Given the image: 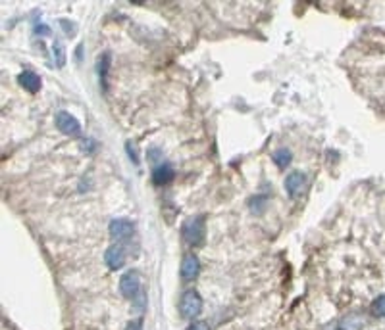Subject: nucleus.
Here are the masks:
<instances>
[{
  "label": "nucleus",
  "mask_w": 385,
  "mask_h": 330,
  "mask_svg": "<svg viewBox=\"0 0 385 330\" xmlns=\"http://www.w3.org/2000/svg\"><path fill=\"white\" fill-rule=\"evenodd\" d=\"M204 215H195L191 219H187L181 227V236L185 240V244L199 248L204 244L206 238V223H204Z\"/></svg>",
  "instance_id": "1"
},
{
  "label": "nucleus",
  "mask_w": 385,
  "mask_h": 330,
  "mask_svg": "<svg viewBox=\"0 0 385 330\" xmlns=\"http://www.w3.org/2000/svg\"><path fill=\"white\" fill-rule=\"evenodd\" d=\"M179 313L185 319H195L202 313V298L197 290H185L179 300Z\"/></svg>",
  "instance_id": "2"
},
{
  "label": "nucleus",
  "mask_w": 385,
  "mask_h": 330,
  "mask_svg": "<svg viewBox=\"0 0 385 330\" xmlns=\"http://www.w3.org/2000/svg\"><path fill=\"white\" fill-rule=\"evenodd\" d=\"M120 292H122L124 298L131 300V302L135 300L137 296L143 294V282H141L139 271H125L124 275H122V279H120Z\"/></svg>",
  "instance_id": "3"
},
{
  "label": "nucleus",
  "mask_w": 385,
  "mask_h": 330,
  "mask_svg": "<svg viewBox=\"0 0 385 330\" xmlns=\"http://www.w3.org/2000/svg\"><path fill=\"white\" fill-rule=\"evenodd\" d=\"M56 127L66 136H79L81 135V123L70 111H58L56 113Z\"/></svg>",
  "instance_id": "4"
},
{
  "label": "nucleus",
  "mask_w": 385,
  "mask_h": 330,
  "mask_svg": "<svg viewBox=\"0 0 385 330\" xmlns=\"http://www.w3.org/2000/svg\"><path fill=\"white\" fill-rule=\"evenodd\" d=\"M108 233L116 242L129 240L135 234V223L129 219H114L108 227Z\"/></svg>",
  "instance_id": "5"
},
{
  "label": "nucleus",
  "mask_w": 385,
  "mask_h": 330,
  "mask_svg": "<svg viewBox=\"0 0 385 330\" xmlns=\"http://www.w3.org/2000/svg\"><path fill=\"white\" fill-rule=\"evenodd\" d=\"M306 188H308V181H306L304 173L293 171L285 179V190L289 192L291 198H298V196H302L304 192H306Z\"/></svg>",
  "instance_id": "6"
},
{
  "label": "nucleus",
  "mask_w": 385,
  "mask_h": 330,
  "mask_svg": "<svg viewBox=\"0 0 385 330\" xmlns=\"http://www.w3.org/2000/svg\"><path fill=\"white\" fill-rule=\"evenodd\" d=\"M104 261H106V265H108L110 271H120L125 265V261H127L125 248L122 244L110 246V248L106 250V254H104Z\"/></svg>",
  "instance_id": "7"
},
{
  "label": "nucleus",
  "mask_w": 385,
  "mask_h": 330,
  "mask_svg": "<svg viewBox=\"0 0 385 330\" xmlns=\"http://www.w3.org/2000/svg\"><path fill=\"white\" fill-rule=\"evenodd\" d=\"M179 273H181V279H183L185 282L195 281L200 273L199 257L195 256V254H187V256L183 257V261H181V269H179Z\"/></svg>",
  "instance_id": "8"
},
{
  "label": "nucleus",
  "mask_w": 385,
  "mask_h": 330,
  "mask_svg": "<svg viewBox=\"0 0 385 330\" xmlns=\"http://www.w3.org/2000/svg\"><path fill=\"white\" fill-rule=\"evenodd\" d=\"M18 83L24 86L27 92H31V94H37L39 90H41V77L33 69H24L22 73L18 75Z\"/></svg>",
  "instance_id": "9"
},
{
  "label": "nucleus",
  "mask_w": 385,
  "mask_h": 330,
  "mask_svg": "<svg viewBox=\"0 0 385 330\" xmlns=\"http://www.w3.org/2000/svg\"><path fill=\"white\" fill-rule=\"evenodd\" d=\"M175 171L170 163H160L158 167H154L152 171V183L156 186H164V184H170L174 181Z\"/></svg>",
  "instance_id": "10"
},
{
  "label": "nucleus",
  "mask_w": 385,
  "mask_h": 330,
  "mask_svg": "<svg viewBox=\"0 0 385 330\" xmlns=\"http://www.w3.org/2000/svg\"><path fill=\"white\" fill-rule=\"evenodd\" d=\"M364 327H366V319L358 315V313L345 315L337 323V330H362Z\"/></svg>",
  "instance_id": "11"
},
{
  "label": "nucleus",
  "mask_w": 385,
  "mask_h": 330,
  "mask_svg": "<svg viewBox=\"0 0 385 330\" xmlns=\"http://www.w3.org/2000/svg\"><path fill=\"white\" fill-rule=\"evenodd\" d=\"M110 65H112V56L110 52H104L102 56L99 58V77H100V85H102V90L106 92L108 90V73H110Z\"/></svg>",
  "instance_id": "12"
},
{
  "label": "nucleus",
  "mask_w": 385,
  "mask_h": 330,
  "mask_svg": "<svg viewBox=\"0 0 385 330\" xmlns=\"http://www.w3.org/2000/svg\"><path fill=\"white\" fill-rule=\"evenodd\" d=\"M249 206H250V211L254 213V215H262L266 208H268V196L266 194H256L252 196L249 200Z\"/></svg>",
  "instance_id": "13"
},
{
  "label": "nucleus",
  "mask_w": 385,
  "mask_h": 330,
  "mask_svg": "<svg viewBox=\"0 0 385 330\" xmlns=\"http://www.w3.org/2000/svg\"><path fill=\"white\" fill-rule=\"evenodd\" d=\"M272 159L275 161V165H277L279 169H285L287 165L291 163L293 156H291V150H289V148H279V150H275L272 154Z\"/></svg>",
  "instance_id": "14"
},
{
  "label": "nucleus",
  "mask_w": 385,
  "mask_h": 330,
  "mask_svg": "<svg viewBox=\"0 0 385 330\" xmlns=\"http://www.w3.org/2000/svg\"><path fill=\"white\" fill-rule=\"evenodd\" d=\"M52 58H54V63H56L58 69H62L64 65H66L68 56H66V48H64V44L60 40H54V42H52Z\"/></svg>",
  "instance_id": "15"
},
{
  "label": "nucleus",
  "mask_w": 385,
  "mask_h": 330,
  "mask_svg": "<svg viewBox=\"0 0 385 330\" xmlns=\"http://www.w3.org/2000/svg\"><path fill=\"white\" fill-rule=\"evenodd\" d=\"M372 313L375 317H385V294L377 296L372 304Z\"/></svg>",
  "instance_id": "16"
},
{
  "label": "nucleus",
  "mask_w": 385,
  "mask_h": 330,
  "mask_svg": "<svg viewBox=\"0 0 385 330\" xmlns=\"http://www.w3.org/2000/svg\"><path fill=\"white\" fill-rule=\"evenodd\" d=\"M60 25H62L64 31H66V35H70V37H74L75 33H77V25H75V21H70V19H60Z\"/></svg>",
  "instance_id": "17"
},
{
  "label": "nucleus",
  "mask_w": 385,
  "mask_h": 330,
  "mask_svg": "<svg viewBox=\"0 0 385 330\" xmlns=\"http://www.w3.org/2000/svg\"><path fill=\"white\" fill-rule=\"evenodd\" d=\"M125 152H127V156L131 158V161H133L135 165H139V154H137L135 144H133L131 140H127V142H125Z\"/></svg>",
  "instance_id": "18"
},
{
  "label": "nucleus",
  "mask_w": 385,
  "mask_h": 330,
  "mask_svg": "<svg viewBox=\"0 0 385 330\" xmlns=\"http://www.w3.org/2000/svg\"><path fill=\"white\" fill-rule=\"evenodd\" d=\"M81 150H83V152H87V154H93V152L97 150V142H95L93 138H87V140H83Z\"/></svg>",
  "instance_id": "19"
},
{
  "label": "nucleus",
  "mask_w": 385,
  "mask_h": 330,
  "mask_svg": "<svg viewBox=\"0 0 385 330\" xmlns=\"http://www.w3.org/2000/svg\"><path fill=\"white\" fill-rule=\"evenodd\" d=\"M33 31H35V35H39V37H45V35H50V27L49 25H45V23H39L33 27Z\"/></svg>",
  "instance_id": "20"
},
{
  "label": "nucleus",
  "mask_w": 385,
  "mask_h": 330,
  "mask_svg": "<svg viewBox=\"0 0 385 330\" xmlns=\"http://www.w3.org/2000/svg\"><path fill=\"white\" fill-rule=\"evenodd\" d=\"M187 330H210V327L204 323V321H195V323H191Z\"/></svg>",
  "instance_id": "21"
},
{
  "label": "nucleus",
  "mask_w": 385,
  "mask_h": 330,
  "mask_svg": "<svg viewBox=\"0 0 385 330\" xmlns=\"http://www.w3.org/2000/svg\"><path fill=\"white\" fill-rule=\"evenodd\" d=\"M125 330H143V319H135V321H131Z\"/></svg>",
  "instance_id": "22"
},
{
  "label": "nucleus",
  "mask_w": 385,
  "mask_h": 330,
  "mask_svg": "<svg viewBox=\"0 0 385 330\" xmlns=\"http://www.w3.org/2000/svg\"><path fill=\"white\" fill-rule=\"evenodd\" d=\"M81 50H83V46H81V44H79V46H77V61L81 60Z\"/></svg>",
  "instance_id": "23"
}]
</instances>
